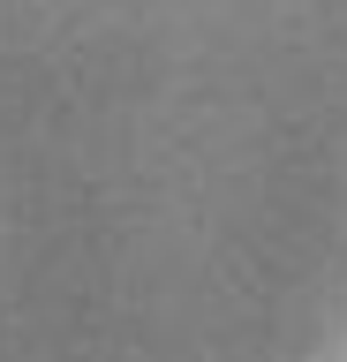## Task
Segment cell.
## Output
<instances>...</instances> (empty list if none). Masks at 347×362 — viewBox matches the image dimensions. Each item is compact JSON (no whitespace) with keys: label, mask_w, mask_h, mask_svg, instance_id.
<instances>
[]
</instances>
